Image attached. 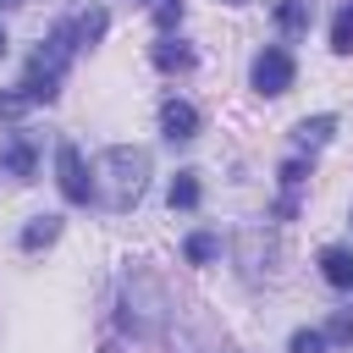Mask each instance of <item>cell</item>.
Listing matches in <instances>:
<instances>
[{
    "label": "cell",
    "mask_w": 353,
    "mask_h": 353,
    "mask_svg": "<svg viewBox=\"0 0 353 353\" xmlns=\"http://www.w3.org/2000/svg\"><path fill=\"white\" fill-rule=\"evenodd\" d=\"M94 199L105 204V210H132L138 199H143V188H149V149H138V143H110L105 154H94Z\"/></svg>",
    "instance_id": "cell-1"
},
{
    "label": "cell",
    "mask_w": 353,
    "mask_h": 353,
    "mask_svg": "<svg viewBox=\"0 0 353 353\" xmlns=\"http://www.w3.org/2000/svg\"><path fill=\"white\" fill-rule=\"evenodd\" d=\"M116 320L132 342H154L165 331V292L149 270H127L121 276V298H116Z\"/></svg>",
    "instance_id": "cell-2"
},
{
    "label": "cell",
    "mask_w": 353,
    "mask_h": 353,
    "mask_svg": "<svg viewBox=\"0 0 353 353\" xmlns=\"http://www.w3.org/2000/svg\"><path fill=\"white\" fill-rule=\"evenodd\" d=\"M72 55H77V33H72V22H55V28H50V39H44V44L33 50V61H28L22 94H28L33 105H50V99L61 94V77H66Z\"/></svg>",
    "instance_id": "cell-3"
},
{
    "label": "cell",
    "mask_w": 353,
    "mask_h": 353,
    "mask_svg": "<svg viewBox=\"0 0 353 353\" xmlns=\"http://www.w3.org/2000/svg\"><path fill=\"white\" fill-rule=\"evenodd\" d=\"M248 77H254V88H259V94H270V99H276V94H287V88H292L298 66H292V55H287L281 44H265V50L254 55V72H248Z\"/></svg>",
    "instance_id": "cell-4"
},
{
    "label": "cell",
    "mask_w": 353,
    "mask_h": 353,
    "mask_svg": "<svg viewBox=\"0 0 353 353\" xmlns=\"http://www.w3.org/2000/svg\"><path fill=\"white\" fill-rule=\"evenodd\" d=\"M55 182H61L66 204H88V199H94V182H88V171H83V154H77L72 143H61V149H55Z\"/></svg>",
    "instance_id": "cell-5"
},
{
    "label": "cell",
    "mask_w": 353,
    "mask_h": 353,
    "mask_svg": "<svg viewBox=\"0 0 353 353\" xmlns=\"http://www.w3.org/2000/svg\"><path fill=\"white\" fill-rule=\"evenodd\" d=\"M0 165H6V176L33 182V165H39V143H33V132H11L6 149H0Z\"/></svg>",
    "instance_id": "cell-6"
},
{
    "label": "cell",
    "mask_w": 353,
    "mask_h": 353,
    "mask_svg": "<svg viewBox=\"0 0 353 353\" xmlns=\"http://www.w3.org/2000/svg\"><path fill=\"white\" fill-rule=\"evenodd\" d=\"M160 132H165L171 143L199 138V110H193L188 99H165V105H160Z\"/></svg>",
    "instance_id": "cell-7"
},
{
    "label": "cell",
    "mask_w": 353,
    "mask_h": 353,
    "mask_svg": "<svg viewBox=\"0 0 353 353\" xmlns=\"http://www.w3.org/2000/svg\"><path fill=\"white\" fill-rule=\"evenodd\" d=\"M320 276L331 287H353V248H320Z\"/></svg>",
    "instance_id": "cell-8"
},
{
    "label": "cell",
    "mask_w": 353,
    "mask_h": 353,
    "mask_svg": "<svg viewBox=\"0 0 353 353\" xmlns=\"http://www.w3.org/2000/svg\"><path fill=\"white\" fill-rule=\"evenodd\" d=\"M61 237V215H33L28 226H22V248L28 254H39V248H50Z\"/></svg>",
    "instance_id": "cell-9"
},
{
    "label": "cell",
    "mask_w": 353,
    "mask_h": 353,
    "mask_svg": "<svg viewBox=\"0 0 353 353\" xmlns=\"http://www.w3.org/2000/svg\"><path fill=\"white\" fill-rule=\"evenodd\" d=\"M276 22H281V33H309L314 0H276Z\"/></svg>",
    "instance_id": "cell-10"
},
{
    "label": "cell",
    "mask_w": 353,
    "mask_h": 353,
    "mask_svg": "<svg viewBox=\"0 0 353 353\" xmlns=\"http://www.w3.org/2000/svg\"><path fill=\"white\" fill-rule=\"evenodd\" d=\"M331 132H336V116H303L292 138H298V149H320Z\"/></svg>",
    "instance_id": "cell-11"
},
{
    "label": "cell",
    "mask_w": 353,
    "mask_h": 353,
    "mask_svg": "<svg viewBox=\"0 0 353 353\" xmlns=\"http://www.w3.org/2000/svg\"><path fill=\"white\" fill-rule=\"evenodd\" d=\"M154 66H160V72H188V66H193V50L176 44V39H160V44H154Z\"/></svg>",
    "instance_id": "cell-12"
},
{
    "label": "cell",
    "mask_w": 353,
    "mask_h": 353,
    "mask_svg": "<svg viewBox=\"0 0 353 353\" xmlns=\"http://www.w3.org/2000/svg\"><path fill=\"white\" fill-rule=\"evenodd\" d=\"M199 199H204L199 171H176V182H171V210H199Z\"/></svg>",
    "instance_id": "cell-13"
},
{
    "label": "cell",
    "mask_w": 353,
    "mask_h": 353,
    "mask_svg": "<svg viewBox=\"0 0 353 353\" xmlns=\"http://www.w3.org/2000/svg\"><path fill=\"white\" fill-rule=\"evenodd\" d=\"M182 254H188L193 265H210V259L221 254V237H215V232H193V237L182 243Z\"/></svg>",
    "instance_id": "cell-14"
},
{
    "label": "cell",
    "mask_w": 353,
    "mask_h": 353,
    "mask_svg": "<svg viewBox=\"0 0 353 353\" xmlns=\"http://www.w3.org/2000/svg\"><path fill=\"white\" fill-rule=\"evenodd\" d=\"M72 33H77V50H83V44H99V39H105V11H83V17L72 22Z\"/></svg>",
    "instance_id": "cell-15"
},
{
    "label": "cell",
    "mask_w": 353,
    "mask_h": 353,
    "mask_svg": "<svg viewBox=\"0 0 353 353\" xmlns=\"http://www.w3.org/2000/svg\"><path fill=\"white\" fill-rule=\"evenodd\" d=\"M331 50H336V55L353 50V0H347V6L336 11V22H331Z\"/></svg>",
    "instance_id": "cell-16"
},
{
    "label": "cell",
    "mask_w": 353,
    "mask_h": 353,
    "mask_svg": "<svg viewBox=\"0 0 353 353\" xmlns=\"http://www.w3.org/2000/svg\"><path fill=\"white\" fill-rule=\"evenodd\" d=\"M331 342H325V331H292V342H287V353H325Z\"/></svg>",
    "instance_id": "cell-17"
},
{
    "label": "cell",
    "mask_w": 353,
    "mask_h": 353,
    "mask_svg": "<svg viewBox=\"0 0 353 353\" xmlns=\"http://www.w3.org/2000/svg\"><path fill=\"white\" fill-rule=\"evenodd\" d=\"M176 22H182V0H154V28L171 33Z\"/></svg>",
    "instance_id": "cell-18"
},
{
    "label": "cell",
    "mask_w": 353,
    "mask_h": 353,
    "mask_svg": "<svg viewBox=\"0 0 353 353\" xmlns=\"http://www.w3.org/2000/svg\"><path fill=\"white\" fill-rule=\"evenodd\" d=\"M325 342H353V314H347V309H336V314H331V325H325Z\"/></svg>",
    "instance_id": "cell-19"
},
{
    "label": "cell",
    "mask_w": 353,
    "mask_h": 353,
    "mask_svg": "<svg viewBox=\"0 0 353 353\" xmlns=\"http://www.w3.org/2000/svg\"><path fill=\"white\" fill-rule=\"evenodd\" d=\"M22 110H33V99H28L22 88H17V94H0V121H17Z\"/></svg>",
    "instance_id": "cell-20"
},
{
    "label": "cell",
    "mask_w": 353,
    "mask_h": 353,
    "mask_svg": "<svg viewBox=\"0 0 353 353\" xmlns=\"http://www.w3.org/2000/svg\"><path fill=\"white\" fill-rule=\"evenodd\" d=\"M0 6H28V0H0Z\"/></svg>",
    "instance_id": "cell-21"
},
{
    "label": "cell",
    "mask_w": 353,
    "mask_h": 353,
    "mask_svg": "<svg viewBox=\"0 0 353 353\" xmlns=\"http://www.w3.org/2000/svg\"><path fill=\"white\" fill-rule=\"evenodd\" d=\"M0 55H6V28H0Z\"/></svg>",
    "instance_id": "cell-22"
},
{
    "label": "cell",
    "mask_w": 353,
    "mask_h": 353,
    "mask_svg": "<svg viewBox=\"0 0 353 353\" xmlns=\"http://www.w3.org/2000/svg\"><path fill=\"white\" fill-rule=\"evenodd\" d=\"M226 6H248V0H226Z\"/></svg>",
    "instance_id": "cell-23"
}]
</instances>
